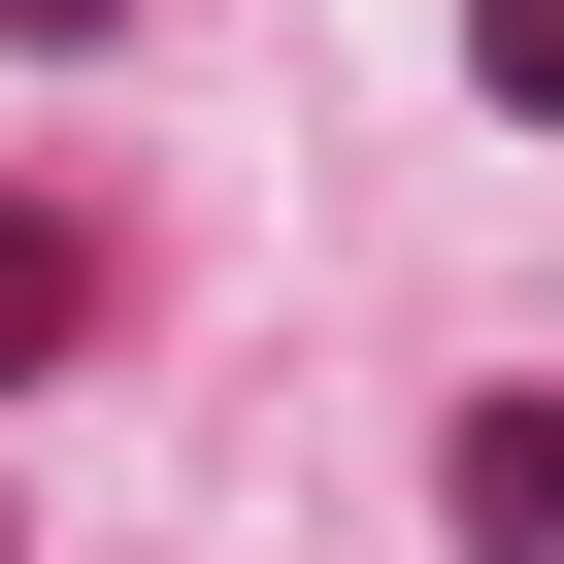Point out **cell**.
I'll return each instance as SVG.
<instances>
[{
	"instance_id": "obj_1",
	"label": "cell",
	"mask_w": 564,
	"mask_h": 564,
	"mask_svg": "<svg viewBox=\"0 0 564 564\" xmlns=\"http://www.w3.org/2000/svg\"><path fill=\"white\" fill-rule=\"evenodd\" d=\"M432 531H465V564H564V399H531V366L432 399Z\"/></svg>"
},
{
	"instance_id": "obj_3",
	"label": "cell",
	"mask_w": 564,
	"mask_h": 564,
	"mask_svg": "<svg viewBox=\"0 0 564 564\" xmlns=\"http://www.w3.org/2000/svg\"><path fill=\"white\" fill-rule=\"evenodd\" d=\"M465 100H498V133H564V0H465Z\"/></svg>"
},
{
	"instance_id": "obj_2",
	"label": "cell",
	"mask_w": 564,
	"mask_h": 564,
	"mask_svg": "<svg viewBox=\"0 0 564 564\" xmlns=\"http://www.w3.org/2000/svg\"><path fill=\"white\" fill-rule=\"evenodd\" d=\"M67 333H100V232H67V199H0V399H34Z\"/></svg>"
},
{
	"instance_id": "obj_4",
	"label": "cell",
	"mask_w": 564,
	"mask_h": 564,
	"mask_svg": "<svg viewBox=\"0 0 564 564\" xmlns=\"http://www.w3.org/2000/svg\"><path fill=\"white\" fill-rule=\"evenodd\" d=\"M0 34H34V67H100V34H133V0H0Z\"/></svg>"
}]
</instances>
